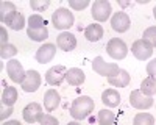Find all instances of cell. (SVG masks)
<instances>
[{
  "mask_svg": "<svg viewBox=\"0 0 156 125\" xmlns=\"http://www.w3.org/2000/svg\"><path fill=\"white\" fill-rule=\"evenodd\" d=\"M112 12V8H111V3L108 0H97L92 5V17L97 20V22H105L109 19Z\"/></svg>",
  "mask_w": 156,
  "mask_h": 125,
  "instance_id": "5b68a950",
  "label": "cell"
},
{
  "mask_svg": "<svg viewBox=\"0 0 156 125\" xmlns=\"http://www.w3.org/2000/svg\"><path fill=\"white\" fill-rule=\"evenodd\" d=\"M27 34L33 41H44L48 38V30H47V27H44V28H27Z\"/></svg>",
  "mask_w": 156,
  "mask_h": 125,
  "instance_id": "603a6c76",
  "label": "cell"
},
{
  "mask_svg": "<svg viewBox=\"0 0 156 125\" xmlns=\"http://www.w3.org/2000/svg\"><path fill=\"white\" fill-rule=\"evenodd\" d=\"M95 103L94 100L90 98L89 95H81L75 98L72 102V106H70V116L75 119V120H83L86 119L90 112H92Z\"/></svg>",
  "mask_w": 156,
  "mask_h": 125,
  "instance_id": "6da1fadb",
  "label": "cell"
},
{
  "mask_svg": "<svg viewBox=\"0 0 156 125\" xmlns=\"http://www.w3.org/2000/svg\"><path fill=\"white\" fill-rule=\"evenodd\" d=\"M45 20L42 19L41 14H31L28 17V28H44Z\"/></svg>",
  "mask_w": 156,
  "mask_h": 125,
  "instance_id": "4316f807",
  "label": "cell"
},
{
  "mask_svg": "<svg viewBox=\"0 0 156 125\" xmlns=\"http://www.w3.org/2000/svg\"><path fill=\"white\" fill-rule=\"evenodd\" d=\"M6 73L9 75V78L14 81V83H22L23 78H25V72L22 64L17 61V59H11L6 62Z\"/></svg>",
  "mask_w": 156,
  "mask_h": 125,
  "instance_id": "7c38bea8",
  "label": "cell"
},
{
  "mask_svg": "<svg viewBox=\"0 0 156 125\" xmlns=\"http://www.w3.org/2000/svg\"><path fill=\"white\" fill-rule=\"evenodd\" d=\"M101 102L105 103L106 106H109V108H115V106H119V103H120V94L117 92L115 89H106V91H103V94H101Z\"/></svg>",
  "mask_w": 156,
  "mask_h": 125,
  "instance_id": "ac0fdd59",
  "label": "cell"
},
{
  "mask_svg": "<svg viewBox=\"0 0 156 125\" xmlns=\"http://www.w3.org/2000/svg\"><path fill=\"white\" fill-rule=\"evenodd\" d=\"M140 91L148 97H153L156 94V78L153 77H147L145 80H142L140 83Z\"/></svg>",
  "mask_w": 156,
  "mask_h": 125,
  "instance_id": "7402d4cb",
  "label": "cell"
},
{
  "mask_svg": "<svg viewBox=\"0 0 156 125\" xmlns=\"http://www.w3.org/2000/svg\"><path fill=\"white\" fill-rule=\"evenodd\" d=\"M129 25H131V20H129V16L123 11H119V12H114V16L111 17V27L114 31L117 33H125Z\"/></svg>",
  "mask_w": 156,
  "mask_h": 125,
  "instance_id": "30bf717a",
  "label": "cell"
},
{
  "mask_svg": "<svg viewBox=\"0 0 156 125\" xmlns=\"http://www.w3.org/2000/svg\"><path fill=\"white\" fill-rule=\"evenodd\" d=\"M56 55V45L53 44H44L37 48L36 52V61L41 62V64H45V62H50Z\"/></svg>",
  "mask_w": 156,
  "mask_h": 125,
  "instance_id": "4fadbf2b",
  "label": "cell"
},
{
  "mask_svg": "<svg viewBox=\"0 0 156 125\" xmlns=\"http://www.w3.org/2000/svg\"><path fill=\"white\" fill-rule=\"evenodd\" d=\"M84 78H86V75L81 69H78V67H72L67 70V75H66V81L72 86H80L84 83Z\"/></svg>",
  "mask_w": 156,
  "mask_h": 125,
  "instance_id": "2e32d148",
  "label": "cell"
},
{
  "mask_svg": "<svg viewBox=\"0 0 156 125\" xmlns=\"http://www.w3.org/2000/svg\"><path fill=\"white\" fill-rule=\"evenodd\" d=\"M142 39H145L148 44H151V47H156V27H148L144 31Z\"/></svg>",
  "mask_w": 156,
  "mask_h": 125,
  "instance_id": "f1b7e54d",
  "label": "cell"
},
{
  "mask_svg": "<svg viewBox=\"0 0 156 125\" xmlns=\"http://www.w3.org/2000/svg\"><path fill=\"white\" fill-rule=\"evenodd\" d=\"M98 123L100 125H114L115 123V114L111 109L98 111Z\"/></svg>",
  "mask_w": 156,
  "mask_h": 125,
  "instance_id": "cb8c5ba5",
  "label": "cell"
},
{
  "mask_svg": "<svg viewBox=\"0 0 156 125\" xmlns=\"http://www.w3.org/2000/svg\"><path fill=\"white\" fill-rule=\"evenodd\" d=\"M129 80H131V78H129V73H128L126 70L120 69L117 75L108 78V83H109L111 86H114V88H125V86H128Z\"/></svg>",
  "mask_w": 156,
  "mask_h": 125,
  "instance_id": "ffe728a7",
  "label": "cell"
},
{
  "mask_svg": "<svg viewBox=\"0 0 156 125\" xmlns=\"http://www.w3.org/2000/svg\"><path fill=\"white\" fill-rule=\"evenodd\" d=\"M153 16H154V19H156V6L153 8Z\"/></svg>",
  "mask_w": 156,
  "mask_h": 125,
  "instance_id": "74e56055",
  "label": "cell"
},
{
  "mask_svg": "<svg viewBox=\"0 0 156 125\" xmlns=\"http://www.w3.org/2000/svg\"><path fill=\"white\" fill-rule=\"evenodd\" d=\"M16 102H17V89L12 86H6L2 92V105L12 106Z\"/></svg>",
  "mask_w": 156,
  "mask_h": 125,
  "instance_id": "44dd1931",
  "label": "cell"
},
{
  "mask_svg": "<svg viewBox=\"0 0 156 125\" xmlns=\"http://www.w3.org/2000/svg\"><path fill=\"white\" fill-rule=\"evenodd\" d=\"M39 123L41 125H58V119L53 117L51 114H44L41 120H39Z\"/></svg>",
  "mask_w": 156,
  "mask_h": 125,
  "instance_id": "1f68e13d",
  "label": "cell"
},
{
  "mask_svg": "<svg viewBox=\"0 0 156 125\" xmlns=\"http://www.w3.org/2000/svg\"><path fill=\"white\" fill-rule=\"evenodd\" d=\"M0 34H2V45H3V44H8V34H6L5 27L0 28Z\"/></svg>",
  "mask_w": 156,
  "mask_h": 125,
  "instance_id": "e575fe53",
  "label": "cell"
},
{
  "mask_svg": "<svg viewBox=\"0 0 156 125\" xmlns=\"http://www.w3.org/2000/svg\"><path fill=\"white\" fill-rule=\"evenodd\" d=\"M16 11V5L11 3V2H3L2 5H0V20H5V17L8 14H11V12Z\"/></svg>",
  "mask_w": 156,
  "mask_h": 125,
  "instance_id": "83f0119b",
  "label": "cell"
},
{
  "mask_svg": "<svg viewBox=\"0 0 156 125\" xmlns=\"http://www.w3.org/2000/svg\"><path fill=\"white\" fill-rule=\"evenodd\" d=\"M84 38H86L87 41H90V42L100 41L101 38H103V28H101V25H98V23L87 25L86 30H84Z\"/></svg>",
  "mask_w": 156,
  "mask_h": 125,
  "instance_id": "e0dca14e",
  "label": "cell"
},
{
  "mask_svg": "<svg viewBox=\"0 0 156 125\" xmlns=\"http://www.w3.org/2000/svg\"><path fill=\"white\" fill-rule=\"evenodd\" d=\"M31 9H34L36 12H39V11H44L45 8H48V5H50V2L48 0H42V2H37V0H31Z\"/></svg>",
  "mask_w": 156,
  "mask_h": 125,
  "instance_id": "4dcf8cb0",
  "label": "cell"
},
{
  "mask_svg": "<svg viewBox=\"0 0 156 125\" xmlns=\"http://www.w3.org/2000/svg\"><path fill=\"white\" fill-rule=\"evenodd\" d=\"M67 125H81V123H80V122H76V120H75V122H69Z\"/></svg>",
  "mask_w": 156,
  "mask_h": 125,
  "instance_id": "8d00e7d4",
  "label": "cell"
},
{
  "mask_svg": "<svg viewBox=\"0 0 156 125\" xmlns=\"http://www.w3.org/2000/svg\"><path fill=\"white\" fill-rule=\"evenodd\" d=\"M131 53L140 59V61H144V59H148L151 55H153V47L151 44H148L145 39H137L133 45H131Z\"/></svg>",
  "mask_w": 156,
  "mask_h": 125,
  "instance_id": "9c48e42d",
  "label": "cell"
},
{
  "mask_svg": "<svg viewBox=\"0 0 156 125\" xmlns=\"http://www.w3.org/2000/svg\"><path fill=\"white\" fill-rule=\"evenodd\" d=\"M106 52L114 59H123L128 55V47H126V44L122 39H119V38H112V39L108 42V45H106Z\"/></svg>",
  "mask_w": 156,
  "mask_h": 125,
  "instance_id": "277c9868",
  "label": "cell"
},
{
  "mask_svg": "<svg viewBox=\"0 0 156 125\" xmlns=\"http://www.w3.org/2000/svg\"><path fill=\"white\" fill-rule=\"evenodd\" d=\"M73 14L67 8H58L53 14H51V23L55 25L58 30H69L73 25Z\"/></svg>",
  "mask_w": 156,
  "mask_h": 125,
  "instance_id": "7a4b0ae2",
  "label": "cell"
},
{
  "mask_svg": "<svg viewBox=\"0 0 156 125\" xmlns=\"http://www.w3.org/2000/svg\"><path fill=\"white\" fill-rule=\"evenodd\" d=\"M22 116H23V120L25 122H28V123H34L37 120H41V117L44 116V112H42V106L33 102V103H28L27 106L23 108L22 111Z\"/></svg>",
  "mask_w": 156,
  "mask_h": 125,
  "instance_id": "8fae6325",
  "label": "cell"
},
{
  "mask_svg": "<svg viewBox=\"0 0 156 125\" xmlns=\"http://www.w3.org/2000/svg\"><path fill=\"white\" fill-rule=\"evenodd\" d=\"M69 6L76 11H81L89 6V0H69Z\"/></svg>",
  "mask_w": 156,
  "mask_h": 125,
  "instance_id": "f546056e",
  "label": "cell"
},
{
  "mask_svg": "<svg viewBox=\"0 0 156 125\" xmlns=\"http://www.w3.org/2000/svg\"><path fill=\"white\" fill-rule=\"evenodd\" d=\"M67 70H69V69H66L62 64H58V66L50 67V69L45 72V81H47L50 86H59L64 80H66Z\"/></svg>",
  "mask_w": 156,
  "mask_h": 125,
  "instance_id": "8992f818",
  "label": "cell"
},
{
  "mask_svg": "<svg viewBox=\"0 0 156 125\" xmlns=\"http://www.w3.org/2000/svg\"><path fill=\"white\" fill-rule=\"evenodd\" d=\"M20 86H22V89L25 92H34V91H37V88L41 86V73H39L37 70H34V69L27 70L25 78L20 83Z\"/></svg>",
  "mask_w": 156,
  "mask_h": 125,
  "instance_id": "ba28073f",
  "label": "cell"
},
{
  "mask_svg": "<svg viewBox=\"0 0 156 125\" xmlns=\"http://www.w3.org/2000/svg\"><path fill=\"white\" fill-rule=\"evenodd\" d=\"M59 100H61V97H59V94L55 89H48L45 92V95H44V106H45V109L48 112L56 109L58 105H59Z\"/></svg>",
  "mask_w": 156,
  "mask_h": 125,
  "instance_id": "d6986e66",
  "label": "cell"
},
{
  "mask_svg": "<svg viewBox=\"0 0 156 125\" xmlns=\"http://www.w3.org/2000/svg\"><path fill=\"white\" fill-rule=\"evenodd\" d=\"M17 53V48L16 45H12V44H3V45H0V56H2L3 59H8L11 56H14Z\"/></svg>",
  "mask_w": 156,
  "mask_h": 125,
  "instance_id": "484cf974",
  "label": "cell"
},
{
  "mask_svg": "<svg viewBox=\"0 0 156 125\" xmlns=\"http://www.w3.org/2000/svg\"><path fill=\"white\" fill-rule=\"evenodd\" d=\"M56 45L61 50H64V52H72V50L76 47V38L69 31H62L56 38Z\"/></svg>",
  "mask_w": 156,
  "mask_h": 125,
  "instance_id": "5bb4252c",
  "label": "cell"
},
{
  "mask_svg": "<svg viewBox=\"0 0 156 125\" xmlns=\"http://www.w3.org/2000/svg\"><path fill=\"white\" fill-rule=\"evenodd\" d=\"M3 125H22L19 120H8V122H3Z\"/></svg>",
  "mask_w": 156,
  "mask_h": 125,
  "instance_id": "d590c367",
  "label": "cell"
},
{
  "mask_svg": "<svg viewBox=\"0 0 156 125\" xmlns=\"http://www.w3.org/2000/svg\"><path fill=\"white\" fill-rule=\"evenodd\" d=\"M133 125H154V117L148 112H139L133 120Z\"/></svg>",
  "mask_w": 156,
  "mask_h": 125,
  "instance_id": "d4e9b609",
  "label": "cell"
},
{
  "mask_svg": "<svg viewBox=\"0 0 156 125\" xmlns=\"http://www.w3.org/2000/svg\"><path fill=\"white\" fill-rule=\"evenodd\" d=\"M147 72H148L150 77L156 78V58H154V59H151V61L148 62V64H147Z\"/></svg>",
  "mask_w": 156,
  "mask_h": 125,
  "instance_id": "d6a6232c",
  "label": "cell"
},
{
  "mask_svg": "<svg viewBox=\"0 0 156 125\" xmlns=\"http://www.w3.org/2000/svg\"><path fill=\"white\" fill-rule=\"evenodd\" d=\"M12 114V106H5V105H2V114H0V119L2 120H5L8 116H11Z\"/></svg>",
  "mask_w": 156,
  "mask_h": 125,
  "instance_id": "836d02e7",
  "label": "cell"
},
{
  "mask_svg": "<svg viewBox=\"0 0 156 125\" xmlns=\"http://www.w3.org/2000/svg\"><path fill=\"white\" fill-rule=\"evenodd\" d=\"M129 105L136 109H148L153 106V98L145 95L140 89H134L129 94Z\"/></svg>",
  "mask_w": 156,
  "mask_h": 125,
  "instance_id": "52a82bcc",
  "label": "cell"
},
{
  "mask_svg": "<svg viewBox=\"0 0 156 125\" xmlns=\"http://www.w3.org/2000/svg\"><path fill=\"white\" fill-rule=\"evenodd\" d=\"M3 23L6 25V27L19 31V30H22V28L25 27V17L20 14V12L14 11V12H11V14H8V16L5 17Z\"/></svg>",
  "mask_w": 156,
  "mask_h": 125,
  "instance_id": "9a60e30c",
  "label": "cell"
},
{
  "mask_svg": "<svg viewBox=\"0 0 156 125\" xmlns=\"http://www.w3.org/2000/svg\"><path fill=\"white\" fill-rule=\"evenodd\" d=\"M92 69L94 72H97L98 75H103V77H114V75L119 73V66L115 64V62H106L101 56H95L94 61H92Z\"/></svg>",
  "mask_w": 156,
  "mask_h": 125,
  "instance_id": "3957f363",
  "label": "cell"
}]
</instances>
